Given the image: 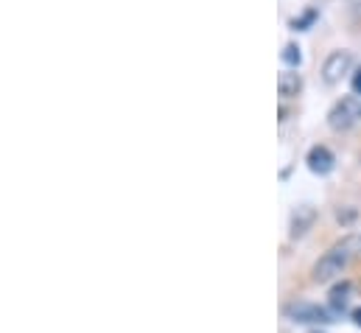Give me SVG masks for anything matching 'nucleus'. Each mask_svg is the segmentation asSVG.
Here are the masks:
<instances>
[{
    "label": "nucleus",
    "instance_id": "nucleus-10",
    "mask_svg": "<svg viewBox=\"0 0 361 333\" xmlns=\"http://www.w3.org/2000/svg\"><path fill=\"white\" fill-rule=\"evenodd\" d=\"M353 92H356V95H361V68L356 71V76H353Z\"/></svg>",
    "mask_w": 361,
    "mask_h": 333
},
{
    "label": "nucleus",
    "instance_id": "nucleus-8",
    "mask_svg": "<svg viewBox=\"0 0 361 333\" xmlns=\"http://www.w3.org/2000/svg\"><path fill=\"white\" fill-rule=\"evenodd\" d=\"M348 291H350V286H348V283H345V286H339V289H334V294H331V297H334V305H336V308H345V303H348Z\"/></svg>",
    "mask_w": 361,
    "mask_h": 333
},
{
    "label": "nucleus",
    "instance_id": "nucleus-9",
    "mask_svg": "<svg viewBox=\"0 0 361 333\" xmlns=\"http://www.w3.org/2000/svg\"><path fill=\"white\" fill-rule=\"evenodd\" d=\"M314 17H317V11H308V14H305V17H300V20H294V23H291V25H294V28H297V31H300V28H305V25H308V23H311V20H314Z\"/></svg>",
    "mask_w": 361,
    "mask_h": 333
},
{
    "label": "nucleus",
    "instance_id": "nucleus-12",
    "mask_svg": "<svg viewBox=\"0 0 361 333\" xmlns=\"http://www.w3.org/2000/svg\"><path fill=\"white\" fill-rule=\"evenodd\" d=\"M359 118H361V107H359Z\"/></svg>",
    "mask_w": 361,
    "mask_h": 333
},
{
    "label": "nucleus",
    "instance_id": "nucleus-6",
    "mask_svg": "<svg viewBox=\"0 0 361 333\" xmlns=\"http://www.w3.org/2000/svg\"><path fill=\"white\" fill-rule=\"evenodd\" d=\"M277 90H280V95H283V98H294V95L302 90V79H300V73H291V71L280 73V76H277Z\"/></svg>",
    "mask_w": 361,
    "mask_h": 333
},
{
    "label": "nucleus",
    "instance_id": "nucleus-1",
    "mask_svg": "<svg viewBox=\"0 0 361 333\" xmlns=\"http://www.w3.org/2000/svg\"><path fill=\"white\" fill-rule=\"evenodd\" d=\"M348 258H350L348 244L334 247L331 252H325V255L319 258V263L314 266V280H317V283H328V280H334L336 274H342V269H345Z\"/></svg>",
    "mask_w": 361,
    "mask_h": 333
},
{
    "label": "nucleus",
    "instance_id": "nucleus-7",
    "mask_svg": "<svg viewBox=\"0 0 361 333\" xmlns=\"http://www.w3.org/2000/svg\"><path fill=\"white\" fill-rule=\"evenodd\" d=\"M300 59H302V54H300L297 45H286V48H283V62H288V65H300Z\"/></svg>",
    "mask_w": 361,
    "mask_h": 333
},
{
    "label": "nucleus",
    "instance_id": "nucleus-11",
    "mask_svg": "<svg viewBox=\"0 0 361 333\" xmlns=\"http://www.w3.org/2000/svg\"><path fill=\"white\" fill-rule=\"evenodd\" d=\"M353 320H356V325H361V308L356 311V314H353Z\"/></svg>",
    "mask_w": 361,
    "mask_h": 333
},
{
    "label": "nucleus",
    "instance_id": "nucleus-4",
    "mask_svg": "<svg viewBox=\"0 0 361 333\" xmlns=\"http://www.w3.org/2000/svg\"><path fill=\"white\" fill-rule=\"evenodd\" d=\"M359 107L361 104H356L353 98H342V101L331 109V115H328L331 126H334V129H348V126L359 118Z\"/></svg>",
    "mask_w": 361,
    "mask_h": 333
},
{
    "label": "nucleus",
    "instance_id": "nucleus-13",
    "mask_svg": "<svg viewBox=\"0 0 361 333\" xmlns=\"http://www.w3.org/2000/svg\"><path fill=\"white\" fill-rule=\"evenodd\" d=\"M314 333H319V331H314Z\"/></svg>",
    "mask_w": 361,
    "mask_h": 333
},
{
    "label": "nucleus",
    "instance_id": "nucleus-5",
    "mask_svg": "<svg viewBox=\"0 0 361 333\" xmlns=\"http://www.w3.org/2000/svg\"><path fill=\"white\" fill-rule=\"evenodd\" d=\"M308 168H311L314 174H328V171L334 168V155H331V149H328V146H314V149L308 152Z\"/></svg>",
    "mask_w": 361,
    "mask_h": 333
},
{
    "label": "nucleus",
    "instance_id": "nucleus-3",
    "mask_svg": "<svg viewBox=\"0 0 361 333\" xmlns=\"http://www.w3.org/2000/svg\"><path fill=\"white\" fill-rule=\"evenodd\" d=\"M288 317L294 320V322H305V325H314V322H331V317H328V311L325 308H319V305H311V303H294V305H288Z\"/></svg>",
    "mask_w": 361,
    "mask_h": 333
},
{
    "label": "nucleus",
    "instance_id": "nucleus-2",
    "mask_svg": "<svg viewBox=\"0 0 361 333\" xmlns=\"http://www.w3.org/2000/svg\"><path fill=\"white\" fill-rule=\"evenodd\" d=\"M350 54L348 51H334L328 59H325V68H322V79L328 84H336L348 71H350Z\"/></svg>",
    "mask_w": 361,
    "mask_h": 333
}]
</instances>
